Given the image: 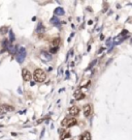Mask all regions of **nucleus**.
<instances>
[{
    "label": "nucleus",
    "mask_w": 132,
    "mask_h": 140,
    "mask_svg": "<svg viewBox=\"0 0 132 140\" xmlns=\"http://www.w3.org/2000/svg\"><path fill=\"white\" fill-rule=\"evenodd\" d=\"M33 78L36 82H45V80L46 79V74L45 73V71L41 69H36L34 73H33Z\"/></svg>",
    "instance_id": "nucleus-1"
},
{
    "label": "nucleus",
    "mask_w": 132,
    "mask_h": 140,
    "mask_svg": "<svg viewBox=\"0 0 132 140\" xmlns=\"http://www.w3.org/2000/svg\"><path fill=\"white\" fill-rule=\"evenodd\" d=\"M26 49L24 47H21L20 49H18L17 53H15V58H17V61L19 62V63H22L23 61L25 60L26 58Z\"/></svg>",
    "instance_id": "nucleus-2"
},
{
    "label": "nucleus",
    "mask_w": 132,
    "mask_h": 140,
    "mask_svg": "<svg viewBox=\"0 0 132 140\" xmlns=\"http://www.w3.org/2000/svg\"><path fill=\"white\" fill-rule=\"evenodd\" d=\"M76 123L77 121L74 117H66L62 120L61 124H62V127H64V128H71V127L75 126Z\"/></svg>",
    "instance_id": "nucleus-3"
},
{
    "label": "nucleus",
    "mask_w": 132,
    "mask_h": 140,
    "mask_svg": "<svg viewBox=\"0 0 132 140\" xmlns=\"http://www.w3.org/2000/svg\"><path fill=\"white\" fill-rule=\"evenodd\" d=\"M22 77L25 81H30L31 78H32V74H31L27 69H23L22 70Z\"/></svg>",
    "instance_id": "nucleus-4"
},
{
    "label": "nucleus",
    "mask_w": 132,
    "mask_h": 140,
    "mask_svg": "<svg viewBox=\"0 0 132 140\" xmlns=\"http://www.w3.org/2000/svg\"><path fill=\"white\" fill-rule=\"evenodd\" d=\"M40 58L42 59L43 61H50L51 59H52V56H51V54H50V53L42 51V52L40 53Z\"/></svg>",
    "instance_id": "nucleus-5"
},
{
    "label": "nucleus",
    "mask_w": 132,
    "mask_h": 140,
    "mask_svg": "<svg viewBox=\"0 0 132 140\" xmlns=\"http://www.w3.org/2000/svg\"><path fill=\"white\" fill-rule=\"evenodd\" d=\"M68 113L70 114V115H73V116H75L77 115V114L79 113V108L77 107V106H72V107L69 108V110H68Z\"/></svg>",
    "instance_id": "nucleus-6"
},
{
    "label": "nucleus",
    "mask_w": 132,
    "mask_h": 140,
    "mask_svg": "<svg viewBox=\"0 0 132 140\" xmlns=\"http://www.w3.org/2000/svg\"><path fill=\"white\" fill-rule=\"evenodd\" d=\"M73 95H74V98H75L76 100H82V99L85 98V95L82 92L81 89H76L75 91L73 92Z\"/></svg>",
    "instance_id": "nucleus-7"
},
{
    "label": "nucleus",
    "mask_w": 132,
    "mask_h": 140,
    "mask_svg": "<svg viewBox=\"0 0 132 140\" xmlns=\"http://www.w3.org/2000/svg\"><path fill=\"white\" fill-rule=\"evenodd\" d=\"M91 107H92V106L89 105V104L84 107V114H85V116H86V117H89V116L91 115V111H92V108Z\"/></svg>",
    "instance_id": "nucleus-8"
},
{
    "label": "nucleus",
    "mask_w": 132,
    "mask_h": 140,
    "mask_svg": "<svg viewBox=\"0 0 132 140\" xmlns=\"http://www.w3.org/2000/svg\"><path fill=\"white\" fill-rule=\"evenodd\" d=\"M81 140H91V134H90V132L86 131L84 134H83Z\"/></svg>",
    "instance_id": "nucleus-9"
},
{
    "label": "nucleus",
    "mask_w": 132,
    "mask_h": 140,
    "mask_svg": "<svg viewBox=\"0 0 132 140\" xmlns=\"http://www.w3.org/2000/svg\"><path fill=\"white\" fill-rule=\"evenodd\" d=\"M70 137V133L68 131H63L61 133V136H60V139L61 140H64L65 138H69Z\"/></svg>",
    "instance_id": "nucleus-10"
},
{
    "label": "nucleus",
    "mask_w": 132,
    "mask_h": 140,
    "mask_svg": "<svg viewBox=\"0 0 132 140\" xmlns=\"http://www.w3.org/2000/svg\"><path fill=\"white\" fill-rule=\"evenodd\" d=\"M54 14L56 16H63L64 15V9L62 8V7H57L55 9V12H54Z\"/></svg>",
    "instance_id": "nucleus-11"
},
{
    "label": "nucleus",
    "mask_w": 132,
    "mask_h": 140,
    "mask_svg": "<svg viewBox=\"0 0 132 140\" xmlns=\"http://www.w3.org/2000/svg\"><path fill=\"white\" fill-rule=\"evenodd\" d=\"M2 106H3L4 110L6 111V112H8V111H14V110H15V108L12 107V106H9V105H2Z\"/></svg>",
    "instance_id": "nucleus-12"
},
{
    "label": "nucleus",
    "mask_w": 132,
    "mask_h": 140,
    "mask_svg": "<svg viewBox=\"0 0 132 140\" xmlns=\"http://www.w3.org/2000/svg\"><path fill=\"white\" fill-rule=\"evenodd\" d=\"M59 43H60V38H54L53 41H52V46L53 47H58L59 45Z\"/></svg>",
    "instance_id": "nucleus-13"
},
{
    "label": "nucleus",
    "mask_w": 132,
    "mask_h": 140,
    "mask_svg": "<svg viewBox=\"0 0 132 140\" xmlns=\"http://www.w3.org/2000/svg\"><path fill=\"white\" fill-rule=\"evenodd\" d=\"M40 30H41V32H42V31L45 30V28H43V26H42V24H41V23H39V24H38L36 31H37V32H40Z\"/></svg>",
    "instance_id": "nucleus-14"
},
{
    "label": "nucleus",
    "mask_w": 132,
    "mask_h": 140,
    "mask_svg": "<svg viewBox=\"0 0 132 140\" xmlns=\"http://www.w3.org/2000/svg\"><path fill=\"white\" fill-rule=\"evenodd\" d=\"M7 30H8L7 27H1L0 28V33H1V34H5V33L7 32Z\"/></svg>",
    "instance_id": "nucleus-15"
},
{
    "label": "nucleus",
    "mask_w": 132,
    "mask_h": 140,
    "mask_svg": "<svg viewBox=\"0 0 132 140\" xmlns=\"http://www.w3.org/2000/svg\"><path fill=\"white\" fill-rule=\"evenodd\" d=\"M51 21H52V22H53V23H55V25H56V26H58L59 20H58V18H57V17H54V18H53V19H52Z\"/></svg>",
    "instance_id": "nucleus-16"
},
{
    "label": "nucleus",
    "mask_w": 132,
    "mask_h": 140,
    "mask_svg": "<svg viewBox=\"0 0 132 140\" xmlns=\"http://www.w3.org/2000/svg\"><path fill=\"white\" fill-rule=\"evenodd\" d=\"M58 50H59V47H53V48H51L50 52H51V53H56Z\"/></svg>",
    "instance_id": "nucleus-17"
},
{
    "label": "nucleus",
    "mask_w": 132,
    "mask_h": 140,
    "mask_svg": "<svg viewBox=\"0 0 132 140\" xmlns=\"http://www.w3.org/2000/svg\"><path fill=\"white\" fill-rule=\"evenodd\" d=\"M96 62H97V60H96V59H95V60H93V61H92V63H90V66L88 67V70L92 69V67L94 66V64H96Z\"/></svg>",
    "instance_id": "nucleus-18"
},
{
    "label": "nucleus",
    "mask_w": 132,
    "mask_h": 140,
    "mask_svg": "<svg viewBox=\"0 0 132 140\" xmlns=\"http://www.w3.org/2000/svg\"><path fill=\"white\" fill-rule=\"evenodd\" d=\"M5 112H6V111L4 110L3 106H2V105H0V115H1V114H4Z\"/></svg>",
    "instance_id": "nucleus-19"
},
{
    "label": "nucleus",
    "mask_w": 132,
    "mask_h": 140,
    "mask_svg": "<svg viewBox=\"0 0 132 140\" xmlns=\"http://www.w3.org/2000/svg\"><path fill=\"white\" fill-rule=\"evenodd\" d=\"M9 32H10V41H14V40H15L14 33H12V31H9Z\"/></svg>",
    "instance_id": "nucleus-20"
},
{
    "label": "nucleus",
    "mask_w": 132,
    "mask_h": 140,
    "mask_svg": "<svg viewBox=\"0 0 132 140\" xmlns=\"http://www.w3.org/2000/svg\"><path fill=\"white\" fill-rule=\"evenodd\" d=\"M66 77L69 78V72H66Z\"/></svg>",
    "instance_id": "nucleus-21"
}]
</instances>
